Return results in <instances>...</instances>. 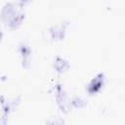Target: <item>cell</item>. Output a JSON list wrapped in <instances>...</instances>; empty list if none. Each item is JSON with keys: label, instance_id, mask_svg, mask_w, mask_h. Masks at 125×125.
Here are the masks:
<instances>
[{"label": "cell", "instance_id": "cell-1", "mask_svg": "<svg viewBox=\"0 0 125 125\" xmlns=\"http://www.w3.org/2000/svg\"><path fill=\"white\" fill-rule=\"evenodd\" d=\"M1 18L4 23L10 27L18 26L23 20V12L17 4H8L4 7L1 13Z\"/></svg>", "mask_w": 125, "mask_h": 125}, {"label": "cell", "instance_id": "cell-2", "mask_svg": "<svg viewBox=\"0 0 125 125\" xmlns=\"http://www.w3.org/2000/svg\"><path fill=\"white\" fill-rule=\"evenodd\" d=\"M22 1H28V0H22Z\"/></svg>", "mask_w": 125, "mask_h": 125}, {"label": "cell", "instance_id": "cell-3", "mask_svg": "<svg viewBox=\"0 0 125 125\" xmlns=\"http://www.w3.org/2000/svg\"><path fill=\"white\" fill-rule=\"evenodd\" d=\"M0 38H1V33H0Z\"/></svg>", "mask_w": 125, "mask_h": 125}]
</instances>
